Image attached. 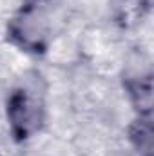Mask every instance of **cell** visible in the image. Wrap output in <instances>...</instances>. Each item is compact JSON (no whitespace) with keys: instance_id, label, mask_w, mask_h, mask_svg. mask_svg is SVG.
Returning <instances> with one entry per match:
<instances>
[{"instance_id":"1","label":"cell","mask_w":154,"mask_h":156,"mask_svg":"<svg viewBox=\"0 0 154 156\" xmlns=\"http://www.w3.org/2000/svg\"><path fill=\"white\" fill-rule=\"evenodd\" d=\"M5 116L13 136L16 140H26L44 123V102L33 91L18 87L7 98Z\"/></svg>"},{"instance_id":"2","label":"cell","mask_w":154,"mask_h":156,"mask_svg":"<svg viewBox=\"0 0 154 156\" xmlns=\"http://www.w3.org/2000/svg\"><path fill=\"white\" fill-rule=\"evenodd\" d=\"M13 42L24 51L42 53L47 45V22L37 7L22 9L7 27Z\"/></svg>"},{"instance_id":"3","label":"cell","mask_w":154,"mask_h":156,"mask_svg":"<svg viewBox=\"0 0 154 156\" xmlns=\"http://www.w3.org/2000/svg\"><path fill=\"white\" fill-rule=\"evenodd\" d=\"M125 91L129 94L131 104L138 111V115H151V109H152V82H151V75L127 76Z\"/></svg>"},{"instance_id":"4","label":"cell","mask_w":154,"mask_h":156,"mask_svg":"<svg viewBox=\"0 0 154 156\" xmlns=\"http://www.w3.org/2000/svg\"><path fill=\"white\" fill-rule=\"evenodd\" d=\"M127 138L140 156H152V120L151 115H138L129 125Z\"/></svg>"}]
</instances>
